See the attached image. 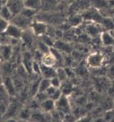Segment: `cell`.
I'll return each instance as SVG.
<instances>
[{"mask_svg":"<svg viewBox=\"0 0 114 122\" xmlns=\"http://www.w3.org/2000/svg\"><path fill=\"white\" fill-rule=\"evenodd\" d=\"M104 60L105 56L103 53L100 52H94L87 57L86 63L90 68L92 69H97L103 66Z\"/></svg>","mask_w":114,"mask_h":122,"instance_id":"cell-1","label":"cell"},{"mask_svg":"<svg viewBox=\"0 0 114 122\" xmlns=\"http://www.w3.org/2000/svg\"><path fill=\"white\" fill-rule=\"evenodd\" d=\"M20 105L21 104L18 100H15L13 101L11 100L9 103L8 104L6 113L3 116V120H7V121L14 120L15 121V119H13L12 118L13 117H18V113L22 107Z\"/></svg>","mask_w":114,"mask_h":122,"instance_id":"cell-2","label":"cell"},{"mask_svg":"<svg viewBox=\"0 0 114 122\" xmlns=\"http://www.w3.org/2000/svg\"><path fill=\"white\" fill-rule=\"evenodd\" d=\"M81 15L83 18L84 21H90L100 23V22L101 21L103 18V16L100 10L93 7H90L88 10L84 11Z\"/></svg>","mask_w":114,"mask_h":122,"instance_id":"cell-3","label":"cell"},{"mask_svg":"<svg viewBox=\"0 0 114 122\" xmlns=\"http://www.w3.org/2000/svg\"><path fill=\"white\" fill-rule=\"evenodd\" d=\"M48 28V24H47L46 23L34 19L31 25L30 28L33 34L35 35V36L38 38L46 34Z\"/></svg>","mask_w":114,"mask_h":122,"instance_id":"cell-4","label":"cell"},{"mask_svg":"<svg viewBox=\"0 0 114 122\" xmlns=\"http://www.w3.org/2000/svg\"><path fill=\"white\" fill-rule=\"evenodd\" d=\"M34 19H31L25 17V15H23L21 13H19L16 15H15L12 20L10 21L11 23L15 25L20 28H22L23 30L29 29L31 28V25Z\"/></svg>","mask_w":114,"mask_h":122,"instance_id":"cell-5","label":"cell"},{"mask_svg":"<svg viewBox=\"0 0 114 122\" xmlns=\"http://www.w3.org/2000/svg\"><path fill=\"white\" fill-rule=\"evenodd\" d=\"M14 47L11 44H1L0 46V63L11 61Z\"/></svg>","mask_w":114,"mask_h":122,"instance_id":"cell-6","label":"cell"},{"mask_svg":"<svg viewBox=\"0 0 114 122\" xmlns=\"http://www.w3.org/2000/svg\"><path fill=\"white\" fill-rule=\"evenodd\" d=\"M23 32H24V30L22 28H20V27L14 25L11 23H9L7 28L4 31V33L9 37H10L12 39H20V40H21Z\"/></svg>","mask_w":114,"mask_h":122,"instance_id":"cell-7","label":"cell"},{"mask_svg":"<svg viewBox=\"0 0 114 122\" xmlns=\"http://www.w3.org/2000/svg\"><path fill=\"white\" fill-rule=\"evenodd\" d=\"M24 1L25 0H7L5 5L8 7L15 16V15L20 13L25 7Z\"/></svg>","mask_w":114,"mask_h":122,"instance_id":"cell-8","label":"cell"},{"mask_svg":"<svg viewBox=\"0 0 114 122\" xmlns=\"http://www.w3.org/2000/svg\"><path fill=\"white\" fill-rule=\"evenodd\" d=\"M56 109L64 114H66L70 112V103L68 96L62 95L58 100L56 101Z\"/></svg>","mask_w":114,"mask_h":122,"instance_id":"cell-9","label":"cell"},{"mask_svg":"<svg viewBox=\"0 0 114 122\" xmlns=\"http://www.w3.org/2000/svg\"><path fill=\"white\" fill-rule=\"evenodd\" d=\"M2 84L4 85L5 88L7 89L11 97H15L17 95V89L13 81V78L11 76H3Z\"/></svg>","mask_w":114,"mask_h":122,"instance_id":"cell-10","label":"cell"},{"mask_svg":"<svg viewBox=\"0 0 114 122\" xmlns=\"http://www.w3.org/2000/svg\"><path fill=\"white\" fill-rule=\"evenodd\" d=\"M100 39L104 47H113L114 45V35L112 30H103L100 34Z\"/></svg>","mask_w":114,"mask_h":122,"instance_id":"cell-11","label":"cell"},{"mask_svg":"<svg viewBox=\"0 0 114 122\" xmlns=\"http://www.w3.org/2000/svg\"><path fill=\"white\" fill-rule=\"evenodd\" d=\"M62 0H42L40 11L53 12Z\"/></svg>","mask_w":114,"mask_h":122,"instance_id":"cell-12","label":"cell"},{"mask_svg":"<svg viewBox=\"0 0 114 122\" xmlns=\"http://www.w3.org/2000/svg\"><path fill=\"white\" fill-rule=\"evenodd\" d=\"M40 63L46 66L54 67V68L57 67V60L51 51L43 54L40 60Z\"/></svg>","mask_w":114,"mask_h":122,"instance_id":"cell-13","label":"cell"},{"mask_svg":"<svg viewBox=\"0 0 114 122\" xmlns=\"http://www.w3.org/2000/svg\"><path fill=\"white\" fill-rule=\"evenodd\" d=\"M40 109L44 113H51L56 109V102L51 98H47L40 103Z\"/></svg>","mask_w":114,"mask_h":122,"instance_id":"cell-14","label":"cell"},{"mask_svg":"<svg viewBox=\"0 0 114 122\" xmlns=\"http://www.w3.org/2000/svg\"><path fill=\"white\" fill-rule=\"evenodd\" d=\"M56 76V70L54 67L46 66L41 64L40 68V76L42 78H46L51 79V78Z\"/></svg>","mask_w":114,"mask_h":122,"instance_id":"cell-15","label":"cell"},{"mask_svg":"<svg viewBox=\"0 0 114 122\" xmlns=\"http://www.w3.org/2000/svg\"><path fill=\"white\" fill-rule=\"evenodd\" d=\"M84 20L81 14H71L67 18V23L70 27H77L83 23Z\"/></svg>","mask_w":114,"mask_h":122,"instance_id":"cell-16","label":"cell"},{"mask_svg":"<svg viewBox=\"0 0 114 122\" xmlns=\"http://www.w3.org/2000/svg\"><path fill=\"white\" fill-rule=\"evenodd\" d=\"M53 47H56V49H58L64 54H69L72 50L69 43L61 40H56Z\"/></svg>","mask_w":114,"mask_h":122,"instance_id":"cell-17","label":"cell"},{"mask_svg":"<svg viewBox=\"0 0 114 122\" xmlns=\"http://www.w3.org/2000/svg\"><path fill=\"white\" fill-rule=\"evenodd\" d=\"M103 30H114V17H103L100 22Z\"/></svg>","mask_w":114,"mask_h":122,"instance_id":"cell-18","label":"cell"},{"mask_svg":"<svg viewBox=\"0 0 114 122\" xmlns=\"http://www.w3.org/2000/svg\"><path fill=\"white\" fill-rule=\"evenodd\" d=\"M46 94L48 97V98L52 99L55 102L58 100L62 95V92L60 89L59 88H55L52 86H51L47 90H46Z\"/></svg>","mask_w":114,"mask_h":122,"instance_id":"cell-19","label":"cell"},{"mask_svg":"<svg viewBox=\"0 0 114 122\" xmlns=\"http://www.w3.org/2000/svg\"><path fill=\"white\" fill-rule=\"evenodd\" d=\"M31 114H32V110L28 108L27 106H24V107H22V108L19 111L18 117L19 118L20 120L27 121V120L31 119Z\"/></svg>","mask_w":114,"mask_h":122,"instance_id":"cell-20","label":"cell"},{"mask_svg":"<svg viewBox=\"0 0 114 122\" xmlns=\"http://www.w3.org/2000/svg\"><path fill=\"white\" fill-rule=\"evenodd\" d=\"M14 15L11 12V10L8 8V7L6 5H3L2 9L0 10V18H2L10 23Z\"/></svg>","mask_w":114,"mask_h":122,"instance_id":"cell-21","label":"cell"},{"mask_svg":"<svg viewBox=\"0 0 114 122\" xmlns=\"http://www.w3.org/2000/svg\"><path fill=\"white\" fill-rule=\"evenodd\" d=\"M68 80V79H67ZM66 80L61 83V86L60 87V89L62 92V95L69 96L71 95L73 92V85L72 84L71 82H68V81Z\"/></svg>","mask_w":114,"mask_h":122,"instance_id":"cell-22","label":"cell"},{"mask_svg":"<svg viewBox=\"0 0 114 122\" xmlns=\"http://www.w3.org/2000/svg\"><path fill=\"white\" fill-rule=\"evenodd\" d=\"M0 100L7 103V105L11 100V96L2 83L0 84Z\"/></svg>","mask_w":114,"mask_h":122,"instance_id":"cell-23","label":"cell"},{"mask_svg":"<svg viewBox=\"0 0 114 122\" xmlns=\"http://www.w3.org/2000/svg\"><path fill=\"white\" fill-rule=\"evenodd\" d=\"M42 0H25L24 5L25 7L40 11Z\"/></svg>","mask_w":114,"mask_h":122,"instance_id":"cell-24","label":"cell"},{"mask_svg":"<svg viewBox=\"0 0 114 122\" xmlns=\"http://www.w3.org/2000/svg\"><path fill=\"white\" fill-rule=\"evenodd\" d=\"M35 46H36V49L38 50H39L43 54L50 52L51 47H49V46H48L46 44H45L42 40H40L39 38H38V39L36 41Z\"/></svg>","mask_w":114,"mask_h":122,"instance_id":"cell-25","label":"cell"},{"mask_svg":"<svg viewBox=\"0 0 114 122\" xmlns=\"http://www.w3.org/2000/svg\"><path fill=\"white\" fill-rule=\"evenodd\" d=\"M50 86H51L50 79L41 77L40 83H39V86H38V92H46V90Z\"/></svg>","mask_w":114,"mask_h":122,"instance_id":"cell-26","label":"cell"},{"mask_svg":"<svg viewBox=\"0 0 114 122\" xmlns=\"http://www.w3.org/2000/svg\"><path fill=\"white\" fill-rule=\"evenodd\" d=\"M39 11L38 10H33L31 8H27V7H24L23 10H22V12H20L21 14H22L23 15H25V17L31 18V19H35L36 15L38 14Z\"/></svg>","mask_w":114,"mask_h":122,"instance_id":"cell-27","label":"cell"},{"mask_svg":"<svg viewBox=\"0 0 114 122\" xmlns=\"http://www.w3.org/2000/svg\"><path fill=\"white\" fill-rule=\"evenodd\" d=\"M56 76L62 82L68 79V76H67L65 68L62 66H59V67L56 68Z\"/></svg>","mask_w":114,"mask_h":122,"instance_id":"cell-28","label":"cell"},{"mask_svg":"<svg viewBox=\"0 0 114 122\" xmlns=\"http://www.w3.org/2000/svg\"><path fill=\"white\" fill-rule=\"evenodd\" d=\"M40 68H41V63L40 62L36 60H33V66H32V73L40 76Z\"/></svg>","mask_w":114,"mask_h":122,"instance_id":"cell-29","label":"cell"},{"mask_svg":"<svg viewBox=\"0 0 114 122\" xmlns=\"http://www.w3.org/2000/svg\"><path fill=\"white\" fill-rule=\"evenodd\" d=\"M50 81H51V86L55 87V88H59L60 89L61 86V83L62 81L57 77V76H54V77L51 78L50 79Z\"/></svg>","mask_w":114,"mask_h":122,"instance_id":"cell-30","label":"cell"},{"mask_svg":"<svg viewBox=\"0 0 114 122\" xmlns=\"http://www.w3.org/2000/svg\"><path fill=\"white\" fill-rule=\"evenodd\" d=\"M9 24V22L0 18V33H3L4 32L6 29L7 28L8 25Z\"/></svg>","mask_w":114,"mask_h":122,"instance_id":"cell-31","label":"cell"},{"mask_svg":"<svg viewBox=\"0 0 114 122\" xmlns=\"http://www.w3.org/2000/svg\"><path fill=\"white\" fill-rule=\"evenodd\" d=\"M66 69V73H67V76H68V79L69 78H73L74 77V75H75V73H74V70L71 69L70 68H65Z\"/></svg>","mask_w":114,"mask_h":122,"instance_id":"cell-32","label":"cell"},{"mask_svg":"<svg viewBox=\"0 0 114 122\" xmlns=\"http://www.w3.org/2000/svg\"><path fill=\"white\" fill-rule=\"evenodd\" d=\"M107 6L110 8L114 9V0H106Z\"/></svg>","mask_w":114,"mask_h":122,"instance_id":"cell-33","label":"cell"},{"mask_svg":"<svg viewBox=\"0 0 114 122\" xmlns=\"http://www.w3.org/2000/svg\"><path fill=\"white\" fill-rule=\"evenodd\" d=\"M2 80H3V75H2L1 64H0V84H2Z\"/></svg>","mask_w":114,"mask_h":122,"instance_id":"cell-34","label":"cell"},{"mask_svg":"<svg viewBox=\"0 0 114 122\" xmlns=\"http://www.w3.org/2000/svg\"><path fill=\"white\" fill-rule=\"evenodd\" d=\"M5 5V2L4 0H0V10L2 9V7H3V5Z\"/></svg>","mask_w":114,"mask_h":122,"instance_id":"cell-35","label":"cell"},{"mask_svg":"<svg viewBox=\"0 0 114 122\" xmlns=\"http://www.w3.org/2000/svg\"><path fill=\"white\" fill-rule=\"evenodd\" d=\"M112 32H113V35H114V30H112Z\"/></svg>","mask_w":114,"mask_h":122,"instance_id":"cell-36","label":"cell"},{"mask_svg":"<svg viewBox=\"0 0 114 122\" xmlns=\"http://www.w3.org/2000/svg\"><path fill=\"white\" fill-rule=\"evenodd\" d=\"M0 46H1V44H0Z\"/></svg>","mask_w":114,"mask_h":122,"instance_id":"cell-37","label":"cell"}]
</instances>
